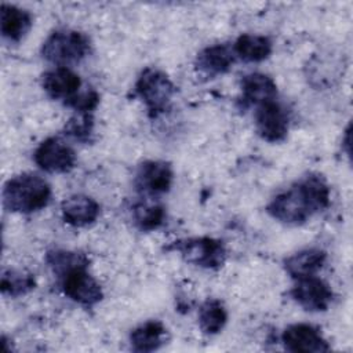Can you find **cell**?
<instances>
[{
  "label": "cell",
  "mask_w": 353,
  "mask_h": 353,
  "mask_svg": "<svg viewBox=\"0 0 353 353\" xmlns=\"http://www.w3.org/2000/svg\"><path fill=\"white\" fill-rule=\"evenodd\" d=\"M168 334L159 320H148L135 327L130 334V343L135 352H154L167 342Z\"/></svg>",
  "instance_id": "cell-18"
},
{
  "label": "cell",
  "mask_w": 353,
  "mask_h": 353,
  "mask_svg": "<svg viewBox=\"0 0 353 353\" xmlns=\"http://www.w3.org/2000/svg\"><path fill=\"white\" fill-rule=\"evenodd\" d=\"M46 262L55 276L59 279L66 273L90 266V258L79 251L69 250H51L46 254Z\"/></svg>",
  "instance_id": "cell-20"
},
{
  "label": "cell",
  "mask_w": 353,
  "mask_h": 353,
  "mask_svg": "<svg viewBox=\"0 0 353 353\" xmlns=\"http://www.w3.org/2000/svg\"><path fill=\"white\" fill-rule=\"evenodd\" d=\"M99 103V94L94 88L80 90L65 105L79 113H92Z\"/></svg>",
  "instance_id": "cell-25"
},
{
  "label": "cell",
  "mask_w": 353,
  "mask_h": 353,
  "mask_svg": "<svg viewBox=\"0 0 353 353\" xmlns=\"http://www.w3.org/2000/svg\"><path fill=\"white\" fill-rule=\"evenodd\" d=\"M240 90L241 109H248L251 106L258 108L269 101L277 99L276 81L261 72L244 74L240 80Z\"/></svg>",
  "instance_id": "cell-13"
},
{
  "label": "cell",
  "mask_w": 353,
  "mask_h": 353,
  "mask_svg": "<svg viewBox=\"0 0 353 353\" xmlns=\"http://www.w3.org/2000/svg\"><path fill=\"white\" fill-rule=\"evenodd\" d=\"M255 130L266 142H281L287 138L290 114L287 108L277 99L269 101L255 109Z\"/></svg>",
  "instance_id": "cell-8"
},
{
  "label": "cell",
  "mask_w": 353,
  "mask_h": 353,
  "mask_svg": "<svg viewBox=\"0 0 353 353\" xmlns=\"http://www.w3.org/2000/svg\"><path fill=\"white\" fill-rule=\"evenodd\" d=\"M92 134H94L92 113L76 112L74 116H72L63 127V135L70 137L72 139L79 142H90Z\"/></svg>",
  "instance_id": "cell-24"
},
{
  "label": "cell",
  "mask_w": 353,
  "mask_h": 353,
  "mask_svg": "<svg viewBox=\"0 0 353 353\" xmlns=\"http://www.w3.org/2000/svg\"><path fill=\"white\" fill-rule=\"evenodd\" d=\"M273 44L268 36L244 33L233 44L236 58L244 62H262L272 54Z\"/></svg>",
  "instance_id": "cell-19"
},
{
  "label": "cell",
  "mask_w": 353,
  "mask_h": 353,
  "mask_svg": "<svg viewBox=\"0 0 353 353\" xmlns=\"http://www.w3.org/2000/svg\"><path fill=\"white\" fill-rule=\"evenodd\" d=\"M33 160L46 172L66 174L74 168L77 157L65 141L58 137H50L36 148Z\"/></svg>",
  "instance_id": "cell-6"
},
{
  "label": "cell",
  "mask_w": 353,
  "mask_h": 353,
  "mask_svg": "<svg viewBox=\"0 0 353 353\" xmlns=\"http://www.w3.org/2000/svg\"><path fill=\"white\" fill-rule=\"evenodd\" d=\"M91 43L87 34L74 29H55L41 44V57L55 66L79 63L90 54Z\"/></svg>",
  "instance_id": "cell-3"
},
{
  "label": "cell",
  "mask_w": 353,
  "mask_h": 353,
  "mask_svg": "<svg viewBox=\"0 0 353 353\" xmlns=\"http://www.w3.org/2000/svg\"><path fill=\"white\" fill-rule=\"evenodd\" d=\"M41 87L50 98L66 103L81 90V79L68 66H54L43 73Z\"/></svg>",
  "instance_id": "cell-12"
},
{
  "label": "cell",
  "mask_w": 353,
  "mask_h": 353,
  "mask_svg": "<svg viewBox=\"0 0 353 353\" xmlns=\"http://www.w3.org/2000/svg\"><path fill=\"white\" fill-rule=\"evenodd\" d=\"M51 186L40 175L22 172L3 186V205L15 214H32L46 208L51 200Z\"/></svg>",
  "instance_id": "cell-2"
},
{
  "label": "cell",
  "mask_w": 353,
  "mask_h": 353,
  "mask_svg": "<svg viewBox=\"0 0 353 353\" xmlns=\"http://www.w3.org/2000/svg\"><path fill=\"white\" fill-rule=\"evenodd\" d=\"M36 287V279L32 273L21 269H3L0 277V290L3 295L17 298L30 292Z\"/></svg>",
  "instance_id": "cell-22"
},
{
  "label": "cell",
  "mask_w": 353,
  "mask_h": 353,
  "mask_svg": "<svg viewBox=\"0 0 353 353\" xmlns=\"http://www.w3.org/2000/svg\"><path fill=\"white\" fill-rule=\"evenodd\" d=\"M33 23L32 14L23 8L3 3L0 8L1 36L10 41H21L30 30Z\"/></svg>",
  "instance_id": "cell-17"
},
{
  "label": "cell",
  "mask_w": 353,
  "mask_h": 353,
  "mask_svg": "<svg viewBox=\"0 0 353 353\" xmlns=\"http://www.w3.org/2000/svg\"><path fill=\"white\" fill-rule=\"evenodd\" d=\"M228 321V312L219 299L208 298L199 307V327L207 335L221 332Z\"/></svg>",
  "instance_id": "cell-21"
},
{
  "label": "cell",
  "mask_w": 353,
  "mask_h": 353,
  "mask_svg": "<svg viewBox=\"0 0 353 353\" xmlns=\"http://www.w3.org/2000/svg\"><path fill=\"white\" fill-rule=\"evenodd\" d=\"M234 62L236 55L233 47L229 44H212L196 55L194 68L200 74L214 79L228 73Z\"/></svg>",
  "instance_id": "cell-14"
},
{
  "label": "cell",
  "mask_w": 353,
  "mask_h": 353,
  "mask_svg": "<svg viewBox=\"0 0 353 353\" xmlns=\"http://www.w3.org/2000/svg\"><path fill=\"white\" fill-rule=\"evenodd\" d=\"M59 280L63 294L84 307H92L103 298V290L101 284L88 273V268L72 270Z\"/></svg>",
  "instance_id": "cell-9"
},
{
  "label": "cell",
  "mask_w": 353,
  "mask_h": 353,
  "mask_svg": "<svg viewBox=\"0 0 353 353\" xmlns=\"http://www.w3.org/2000/svg\"><path fill=\"white\" fill-rule=\"evenodd\" d=\"M172 179L174 171L168 161L146 160L135 171L134 186L141 194L154 197L167 193L171 189Z\"/></svg>",
  "instance_id": "cell-7"
},
{
  "label": "cell",
  "mask_w": 353,
  "mask_h": 353,
  "mask_svg": "<svg viewBox=\"0 0 353 353\" xmlns=\"http://www.w3.org/2000/svg\"><path fill=\"white\" fill-rule=\"evenodd\" d=\"M281 342L285 350L295 353H321L331 349L320 330L306 323L288 325L281 334Z\"/></svg>",
  "instance_id": "cell-11"
},
{
  "label": "cell",
  "mask_w": 353,
  "mask_h": 353,
  "mask_svg": "<svg viewBox=\"0 0 353 353\" xmlns=\"http://www.w3.org/2000/svg\"><path fill=\"white\" fill-rule=\"evenodd\" d=\"M178 252L189 265L216 270L226 261V247L223 241L214 237H190L174 241L165 248Z\"/></svg>",
  "instance_id": "cell-5"
},
{
  "label": "cell",
  "mask_w": 353,
  "mask_h": 353,
  "mask_svg": "<svg viewBox=\"0 0 353 353\" xmlns=\"http://www.w3.org/2000/svg\"><path fill=\"white\" fill-rule=\"evenodd\" d=\"M290 296L307 312H324L330 307L334 292L327 281L317 276L295 280Z\"/></svg>",
  "instance_id": "cell-10"
},
{
  "label": "cell",
  "mask_w": 353,
  "mask_h": 353,
  "mask_svg": "<svg viewBox=\"0 0 353 353\" xmlns=\"http://www.w3.org/2000/svg\"><path fill=\"white\" fill-rule=\"evenodd\" d=\"M101 212L95 199L87 194H72L61 203V214L65 223L73 228H85L92 225Z\"/></svg>",
  "instance_id": "cell-15"
},
{
  "label": "cell",
  "mask_w": 353,
  "mask_h": 353,
  "mask_svg": "<svg viewBox=\"0 0 353 353\" xmlns=\"http://www.w3.org/2000/svg\"><path fill=\"white\" fill-rule=\"evenodd\" d=\"M176 87L167 73L157 68H145L134 84V95L143 103L150 117H159L171 105Z\"/></svg>",
  "instance_id": "cell-4"
},
{
  "label": "cell",
  "mask_w": 353,
  "mask_h": 353,
  "mask_svg": "<svg viewBox=\"0 0 353 353\" xmlns=\"http://www.w3.org/2000/svg\"><path fill=\"white\" fill-rule=\"evenodd\" d=\"M331 190L320 174H307L288 189L277 193L266 205V212L284 225H302L330 205Z\"/></svg>",
  "instance_id": "cell-1"
},
{
  "label": "cell",
  "mask_w": 353,
  "mask_h": 353,
  "mask_svg": "<svg viewBox=\"0 0 353 353\" xmlns=\"http://www.w3.org/2000/svg\"><path fill=\"white\" fill-rule=\"evenodd\" d=\"M132 219L141 230H154L164 223L165 208L156 201L141 200L131 208Z\"/></svg>",
  "instance_id": "cell-23"
},
{
  "label": "cell",
  "mask_w": 353,
  "mask_h": 353,
  "mask_svg": "<svg viewBox=\"0 0 353 353\" xmlns=\"http://www.w3.org/2000/svg\"><path fill=\"white\" fill-rule=\"evenodd\" d=\"M327 261L325 251L320 248H305L290 256L283 262L285 273L292 280H299L310 276H316Z\"/></svg>",
  "instance_id": "cell-16"
}]
</instances>
